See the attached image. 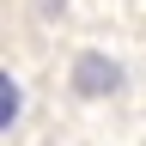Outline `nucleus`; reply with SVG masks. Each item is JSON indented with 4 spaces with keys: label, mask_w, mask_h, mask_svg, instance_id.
<instances>
[{
    "label": "nucleus",
    "mask_w": 146,
    "mask_h": 146,
    "mask_svg": "<svg viewBox=\"0 0 146 146\" xmlns=\"http://www.w3.org/2000/svg\"><path fill=\"white\" fill-rule=\"evenodd\" d=\"M73 85H79L85 98H104V91H116V85H122V67H116V61H104V55H79Z\"/></svg>",
    "instance_id": "1"
},
{
    "label": "nucleus",
    "mask_w": 146,
    "mask_h": 146,
    "mask_svg": "<svg viewBox=\"0 0 146 146\" xmlns=\"http://www.w3.org/2000/svg\"><path fill=\"white\" fill-rule=\"evenodd\" d=\"M0 85H6V91H0V122L12 128V116H18V85H12V73H6Z\"/></svg>",
    "instance_id": "2"
}]
</instances>
